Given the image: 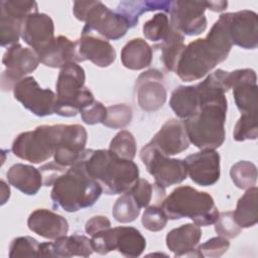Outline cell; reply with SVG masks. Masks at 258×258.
<instances>
[{"instance_id": "1", "label": "cell", "mask_w": 258, "mask_h": 258, "mask_svg": "<svg viewBox=\"0 0 258 258\" xmlns=\"http://www.w3.org/2000/svg\"><path fill=\"white\" fill-rule=\"evenodd\" d=\"M200 110L183 120L189 142L201 149H216L226 138L225 122L228 102L224 90L209 76L196 85Z\"/></svg>"}, {"instance_id": "2", "label": "cell", "mask_w": 258, "mask_h": 258, "mask_svg": "<svg viewBox=\"0 0 258 258\" xmlns=\"http://www.w3.org/2000/svg\"><path fill=\"white\" fill-rule=\"evenodd\" d=\"M80 158L88 174L106 195L124 194L139 178V168L135 162L121 159L109 149H85Z\"/></svg>"}, {"instance_id": "3", "label": "cell", "mask_w": 258, "mask_h": 258, "mask_svg": "<svg viewBox=\"0 0 258 258\" xmlns=\"http://www.w3.org/2000/svg\"><path fill=\"white\" fill-rule=\"evenodd\" d=\"M101 185L92 178L79 158L52 184L50 198L53 208L74 213L92 207L100 198Z\"/></svg>"}, {"instance_id": "4", "label": "cell", "mask_w": 258, "mask_h": 258, "mask_svg": "<svg viewBox=\"0 0 258 258\" xmlns=\"http://www.w3.org/2000/svg\"><path fill=\"white\" fill-rule=\"evenodd\" d=\"M160 207L167 219L188 218L200 227L215 224L219 217V211L212 196L188 185L174 188Z\"/></svg>"}, {"instance_id": "5", "label": "cell", "mask_w": 258, "mask_h": 258, "mask_svg": "<svg viewBox=\"0 0 258 258\" xmlns=\"http://www.w3.org/2000/svg\"><path fill=\"white\" fill-rule=\"evenodd\" d=\"M85 71L77 62H70L60 69L55 84V114L74 117L95 99L93 93L85 87Z\"/></svg>"}, {"instance_id": "6", "label": "cell", "mask_w": 258, "mask_h": 258, "mask_svg": "<svg viewBox=\"0 0 258 258\" xmlns=\"http://www.w3.org/2000/svg\"><path fill=\"white\" fill-rule=\"evenodd\" d=\"M73 11L78 20L85 22L82 34L93 33L107 40H117L130 28L120 13L109 9L101 1H75Z\"/></svg>"}, {"instance_id": "7", "label": "cell", "mask_w": 258, "mask_h": 258, "mask_svg": "<svg viewBox=\"0 0 258 258\" xmlns=\"http://www.w3.org/2000/svg\"><path fill=\"white\" fill-rule=\"evenodd\" d=\"M228 54L222 51L207 36L198 38L185 45L176 67V75L183 82L202 79Z\"/></svg>"}, {"instance_id": "8", "label": "cell", "mask_w": 258, "mask_h": 258, "mask_svg": "<svg viewBox=\"0 0 258 258\" xmlns=\"http://www.w3.org/2000/svg\"><path fill=\"white\" fill-rule=\"evenodd\" d=\"M59 131L60 124L40 125L34 130L22 132L14 139L12 152L15 156L34 164L46 161L54 154Z\"/></svg>"}, {"instance_id": "9", "label": "cell", "mask_w": 258, "mask_h": 258, "mask_svg": "<svg viewBox=\"0 0 258 258\" xmlns=\"http://www.w3.org/2000/svg\"><path fill=\"white\" fill-rule=\"evenodd\" d=\"M94 252L106 255L118 250L128 258L138 257L146 247V240L139 230L133 227H116L103 230L91 237Z\"/></svg>"}, {"instance_id": "10", "label": "cell", "mask_w": 258, "mask_h": 258, "mask_svg": "<svg viewBox=\"0 0 258 258\" xmlns=\"http://www.w3.org/2000/svg\"><path fill=\"white\" fill-rule=\"evenodd\" d=\"M140 158L155 182L163 187L180 183L186 178L187 171L183 160L169 158L149 143L140 150Z\"/></svg>"}, {"instance_id": "11", "label": "cell", "mask_w": 258, "mask_h": 258, "mask_svg": "<svg viewBox=\"0 0 258 258\" xmlns=\"http://www.w3.org/2000/svg\"><path fill=\"white\" fill-rule=\"evenodd\" d=\"M0 7V44L11 46L18 43L24 20L38 12V6L35 1L2 0Z\"/></svg>"}, {"instance_id": "12", "label": "cell", "mask_w": 258, "mask_h": 258, "mask_svg": "<svg viewBox=\"0 0 258 258\" xmlns=\"http://www.w3.org/2000/svg\"><path fill=\"white\" fill-rule=\"evenodd\" d=\"M2 62L6 70L1 75V88L3 91H10L19 81L35 71L40 60L32 48L16 43L8 46L3 54Z\"/></svg>"}, {"instance_id": "13", "label": "cell", "mask_w": 258, "mask_h": 258, "mask_svg": "<svg viewBox=\"0 0 258 258\" xmlns=\"http://www.w3.org/2000/svg\"><path fill=\"white\" fill-rule=\"evenodd\" d=\"M13 96L25 109L37 117L55 113L56 95L49 89H42L31 76L23 78L15 85Z\"/></svg>"}, {"instance_id": "14", "label": "cell", "mask_w": 258, "mask_h": 258, "mask_svg": "<svg viewBox=\"0 0 258 258\" xmlns=\"http://www.w3.org/2000/svg\"><path fill=\"white\" fill-rule=\"evenodd\" d=\"M206 1H170V25L182 35H199L207 28Z\"/></svg>"}, {"instance_id": "15", "label": "cell", "mask_w": 258, "mask_h": 258, "mask_svg": "<svg viewBox=\"0 0 258 258\" xmlns=\"http://www.w3.org/2000/svg\"><path fill=\"white\" fill-rule=\"evenodd\" d=\"M227 29L232 44L245 49L258 46V16L252 10L226 13Z\"/></svg>"}, {"instance_id": "16", "label": "cell", "mask_w": 258, "mask_h": 258, "mask_svg": "<svg viewBox=\"0 0 258 258\" xmlns=\"http://www.w3.org/2000/svg\"><path fill=\"white\" fill-rule=\"evenodd\" d=\"M163 75L155 69L139 75L135 83V91L139 107L145 112L159 110L166 101V90Z\"/></svg>"}, {"instance_id": "17", "label": "cell", "mask_w": 258, "mask_h": 258, "mask_svg": "<svg viewBox=\"0 0 258 258\" xmlns=\"http://www.w3.org/2000/svg\"><path fill=\"white\" fill-rule=\"evenodd\" d=\"M87 139V131L82 125L60 124L57 145L53 154L54 161L66 167L73 165L84 152Z\"/></svg>"}, {"instance_id": "18", "label": "cell", "mask_w": 258, "mask_h": 258, "mask_svg": "<svg viewBox=\"0 0 258 258\" xmlns=\"http://www.w3.org/2000/svg\"><path fill=\"white\" fill-rule=\"evenodd\" d=\"M220 154L215 149H202L184 158L187 174L201 186L215 184L221 174Z\"/></svg>"}, {"instance_id": "19", "label": "cell", "mask_w": 258, "mask_h": 258, "mask_svg": "<svg viewBox=\"0 0 258 258\" xmlns=\"http://www.w3.org/2000/svg\"><path fill=\"white\" fill-rule=\"evenodd\" d=\"M231 89L238 110L241 114L258 113V87L256 73L252 69L230 72Z\"/></svg>"}, {"instance_id": "20", "label": "cell", "mask_w": 258, "mask_h": 258, "mask_svg": "<svg viewBox=\"0 0 258 258\" xmlns=\"http://www.w3.org/2000/svg\"><path fill=\"white\" fill-rule=\"evenodd\" d=\"M21 38L37 55L46 49L55 39L54 24L45 13H32L26 17L21 29Z\"/></svg>"}, {"instance_id": "21", "label": "cell", "mask_w": 258, "mask_h": 258, "mask_svg": "<svg viewBox=\"0 0 258 258\" xmlns=\"http://www.w3.org/2000/svg\"><path fill=\"white\" fill-rule=\"evenodd\" d=\"M76 53L77 62L90 60L100 68H107L116 59L113 45L107 39L93 33L82 34L76 40Z\"/></svg>"}, {"instance_id": "22", "label": "cell", "mask_w": 258, "mask_h": 258, "mask_svg": "<svg viewBox=\"0 0 258 258\" xmlns=\"http://www.w3.org/2000/svg\"><path fill=\"white\" fill-rule=\"evenodd\" d=\"M148 143L162 154L171 156L187 149L190 142L183 121L170 119L161 126Z\"/></svg>"}, {"instance_id": "23", "label": "cell", "mask_w": 258, "mask_h": 258, "mask_svg": "<svg viewBox=\"0 0 258 258\" xmlns=\"http://www.w3.org/2000/svg\"><path fill=\"white\" fill-rule=\"evenodd\" d=\"M94 252L92 241L81 234L62 236L54 242H44L39 245V257H89Z\"/></svg>"}, {"instance_id": "24", "label": "cell", "mask_w": 258, "mask_h": 258, "mask_svg": "<svg viewBox=\"0 0 258 258\" xmlns=\"http://www.w3.org/2000/svg\"><path fill=\"white\" fill-rule=\"evenodd\" d=\"M202 237L200 226L184 224L178 228L172 229L166 235L165 242L167 248L174 253V257H203L196 246Z\"/></svg>"}, {"instance_id": "25", "label": "cell", "mask_w": 258, "mask_h": 258, "mask_svg": "<svg viewBox=\"0 0 258 258\" xmlns=\"http://www.w3.org/2000/svg\"><path fill=\"white\" fill-rule=\"evenodd\" d=\"M27 226L33 233L49 240L66 236L69 232L68 221L62 216L47 209L33 211L28 217Z\"/></svg>"}, {"instance_id": "26", "label": "cell", "mask_w": 258, "mask_h": 258, "mask_svg": "<svg viewBox=\"0 0 258 258\" xmlns=\"http://www.w3.org/2000/svg\"><path fill=\"white\" fill-rule=\"evenodd\" d=\"M8 182L27 196H34L43 184L38 168L29 164H13L6 173Z\"/></svg>"}, {"instance_id": "27", "label": "cell", "mask_w": 258, "mask_h": 258, "mask_svg": "<svg viewBox=\"0 0 258 258\" xmlns=\"http://www.w3.org/2000/svg\"><path fill=\"white\" fill-rule=\"evenodd\" d=\"M39 60L49 68H63L70 62H77L76 41L58 35L53 42L38 54Z\"/></svg>"}, {"instance_id": "28", "label": "cell", "mask_w": 258, "mask_h": 258, "mask_svg": "<svg viewBox=\"0 0 258 258\" xmlns=\"http://www.w3.org/2000/svg\"><path fill=\"white\" fill-rule=\"evenodd\" d=\"M169 106L174 114L181 119L196 115L200 110V97L196 86H178L170 96Z\"/></svg>"}, {"instance_id": "29", "label": "cell", "mask_w": 258, "mask_h": 258, "mask_svg": "<svg viewBox=\"0 0 258 258\" xmlns=\"http://www.w3.org/2000/svg\"><path fill=\"white\" fill-rule=\"evenodd\" d=\"M152 48L142 38L129 40L121 50V61L129 70L140 71L151 63Z\"/></svg>"}, {"instance_id": "30", "label": "cell", "mask_w": 258, "mask_h": 258, "mask_svg": "<svg viewBox=\"0 0 258 258\" xmlns=\"http://www.w3.org/2000/svg\"><path fill=\"white\" fill-rule=\"evenodd\" d=\"M234 218L241 228H250L258 222V188L252 186L238 200Z\"/></svg>"}, {"instance_id": "31", "label": "cell", "mask_w": 258, "mask_h": 258, "mask_svg": "<svg viewBox=\"0 0 258 258\" xmlns=\"http://www.w3.org/2000/svg\"><path fill=\"white\" fill-rule=\"evenodd\" d=\"M169 5L170 1H122L118 4L116 11L127 20L132 28L138 23L141 14L155 10L168 12Z\"/></svg>"}, {"instance_id": "32", "label": "cell", "mask_w": 258, "mask_h": 258, "mask_svg": "<svg viewBox=\"0 0 258 258\" xmlns=\"http://www.w3.org/2000/svg\"><path fill=\"white\" fill-rule=\"evenodd\" d=\"M161 60L168 71L175 72L178 60L185 47L184 36L170 25L164 39L160 42Z\"/></svg>"}, {"instance_id": "33", "label": "cell", "mask_w": 258, "mask_h": 258, "mask_svg": "<svg viewBox=\"0 0 258 258\" xmlns=\"http://www.w3.org/2000/svg\"><path fill=\"white\" fill-rule=\"evenodd\" d=\"M140 208L149 206H161L165 199V187L158 183H150L145 178H138L129 189Z\"/></svg>"}, {"instance_id": "34", "label": "cell", "mask_w": 258, "mask_h": 258, "mask_svg": "<svg viewBox=\"0 0 258 258\" xmlns=\"http://www.w3.org/2000/svg\"><path fill=\"white\" fill-rule=\"evenodd\" d=\"M140 207L128 190L117 199L113 206V218L122 224L131 223L135 221L140 214Z\"/></svg>"}, {"instance_id": "35", "label": "cell", "mask_w": 258, "mask_h": 258, "mask_svg": "<svg viewBox=\"0 0 258 258\" xmlns=\"http://www.w3.org/2000/svg\"><path fill=\"white\" fill-rule=\"evenodd\" d=\"M230 176L234 184L241 189H248L256 184L257 167L247 160H241L233 164L230 169Z\"/></svg>"}, {"instance_id": "36", "label": "cell", "mask_w": 258, "mask_h": 258, "mask_svg": "<svg viewBox=\"0 0 258 258\" xmlns=\"http://www.w3.org/2000/svg\"><path fill=\"white\" fill-rule=\"evenodd\" d=\"M109 150L121 159L133 160L136 155V141L133 134L121 130L111 140Z\"/></svg>"}, {"instance_id": "37", "label": "cell", "mask_w": 258, "mask_h": 258, "mask_svg": "<svg viewBox=\"0 0 258 258\" xmlns=\"http://www.w3.org/2000/svg\"><path fill=\"white\" fill-rule=\"evenodd\" d=\"M169 29L170 22L168 16L163 12L154 14L153 17L146 21L142 27L143 35L146 39L151 40L152 42H161L166 36Z\"/></svg>"}, {"instance_id": "38", "label": "cell", "mask_w": 258, "mask_h": 258, "mask_svg": "<svg viewBox=\"0 0 258 258\" xmlns=\"http://www.w3.org/2000/svg\"><path fill=\"white\" fill-rule=\"evenodd\" d=\"M132 108L127 104H116L107 107V115L103 125L113 129L124 128L132 120Z\"/></svg>"}, {"instance_id": "39", "label": "cell", "mask_w": 258, "mask_h": 258, "mask_svg": "<svg viewBox=\"0 0 258 258\" xmlns=\"http://www.w3.org/2000/svg\"><path fill=\"white\" fill-rule=\"evenodd\" d=\"M258 137V124L257 114H241V117L237 121L233 138L236 141L256 140Z\"/></svg>"}, {"instance_id": "40", "label": "cell", "mask_w": 258, "mask_h": 258, "mask_svg": "<svg viewBox=\"0 0 258 258\" xmlns=\"http://www.w3.org/2000/svg\"><path fill=\"white\" fill-rule=\"evenodd\" d=\"M39 245L40 243L32 237H17L11 241L9 257H39Z\"/></svg>"}, {"instance_id": "41", "label": "cell", "mask_w": 258, "mask_h": 258, "mask_svg": "<svg viewBox=\"0 0 258 258\" xmlns=\"http://www.w3.org/2000/svg\"><path fill=\"white\" fill-rule=\"evenodd\" d=\"M167 217L160 206H149L145 209L141 222L143 227L151 232H158L165 228Z\"/></svg>"}, {"instance_id": "42", "label": "cell", "mask_w": 258, "mask_h": 258, "mask_svg": "<svg viewBox=\"0 0 258 258\" xmlns=\"http://www.w3.org/2000/svg\"><path fill=\"white\" fill-rule=\"evenodd\" d=\"M215 231L219 236L233 239L241 233L242 228L236 222L233 212H223L219 213V217L215 222Z\"/></svg>"}, {"instance_id": "43", "label": "cell", "mask_w": 258, "mask_h": 258, "mask_svg": "<svg viewBox=\"0 0 258 258\" xmlns=\"http://www.w3.org/2000/svg\"><path fill=\"white\" fill-rule=\"evenodd\" d=\"M230 247V242L227 238L222 236L213 237L207 240L205 243L199 246V251L203 255V257H212L217 258L222 256Z\"/></svg>"}, {"instance_id": "44", "label": "cell", "mask_w": 258, "mask_h": 258, "mask_svg": "<svg viewBox=\"0 0 258 258\" xmlns=\"http://www.w3.org/2000/svg\"><path fill=\"white\" fill-rule=\"evenodd\" d=\"M83 121L88 125H95L105 121L107 115V107H105L101 102L94 101L92 104L85 107L81 112Z\"/></svg>"}, {"instance_id": "45", "label": "cell", "mask_w": 258, "mask_h": 258, "mask_svg": "<svg viewBox=\"0 0 258 258\" xmlns=\"http://www.w3.org/2000/svg\"><path fill=\"white\" fill-rule=\"evenodd\" d=\"M38 169L42 175L43 185L50 186L53 184V182L55 181V179L57 177H59L63 172H66L67 167L56 163L53 160L52 162H48V163L41 165Z\"/></svg>"}, {"instance_id": "46", "label": "cell", "mask_w": 258, "mask_h": 258, "mask_svg": "<svg viewBox=\"0 0 258 258\" xmlns=\"http://www.w3.org/2000/svg\"><path fill=\"white\" fill-rule=\"evenodd\" d=\"M109 228H111V223L109 219L105 216H94L90 220H88L85 225V231L91 237Z\"/></svg>"}, {"instance_id": "47", "label": "cell", "mask_w": 258, "mask_h": 258, "mask_svg": "<svg viewBox=\"0 0 258 258\" xmlns=\"http://www.w3.org/2000/svg\"><path fill=\"white\" fill-rule=\"evenodd\" d=\"M206 5H207V8L212 11L221 12L227 8L228 2L227 1H206Z\"/></svg>"}, {"instance_id": "48", "label": "cell", "mask_w": 258, "mask_h": 258, "mask_svg": "<svg viewBox=\"0 0 258 258\" xmlns=\"http://www.w3.org/2000/svg\"><path fill=\"white\" fill-rule=\"evenodd\" d=\"M0 184H1V205L3 206L10 197V188L5 183L4 180H1Z\"/></svg>"}]
</instances>
